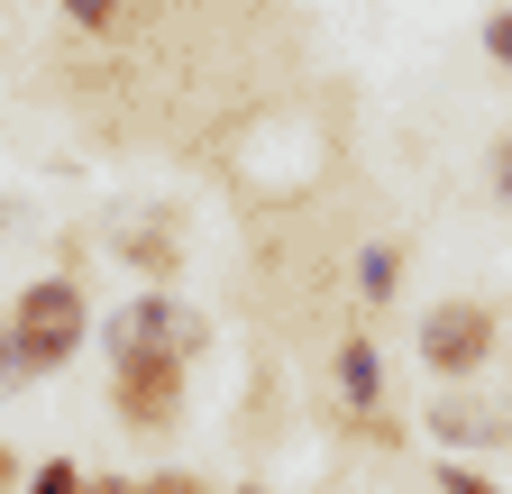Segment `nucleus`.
I'll return each mask as SVG.
<instances>
[{
    "label": "nucleus",
    "instance_id": "nucleus-1",
    "mask_svg": "<svg viewBox=\"0 0 512 494\" xmlns=\"http://www.w3.org/2000/svg\"><path fill=\"white\" fill-rule=\"evenodd\" d=\"M101 339V312H92V293H83V275H28L19 293H10V348H19V366H28V385H46V376H64L83 348Z\"/></svg>",
    "mask_w": 512,
    "mask_h": 494
},
{
    "label": "nucleus",
    "instance_id": "nucleus-2",
    "mask_svg": "<svg viewBox=\"0 0 512 494\" xmlns=\"http://www.w3.org/2000/svg\"><path fill=\"white\" fill-rule=\"evenodd\" d=\"M503 339H512L503 293H439L430 312H421V330H412V348H421V366H430V385H476L485 366L503 357Z\"/></svg>",
    "mask_w": 512,
    "mask_h": 494
},
{
    "label": "nucleus",
    "instance_id": "nucleus-3",
    "mask_svg": "<svg viewBox=\"0 0 512 494\" xmlns=\"http://www.w3.org/2000/svg\"><path fill=\"white\" fill-rule=\"evenodd\" d=\"M192 403V366L174 348H110V421L128 440H174Z\"/></svg>",
    "mask_w": 512,
    "mask_h": 494
},
{
    "label": "nucleus",
    "instance_id": "nucleus-4",
    "mask_svg": "<svg viewBox=\"0 0 512 494\" xmlns=\"http://www.w3.org/2000/svg\"><path fill=\"white\" fill-rule=\"evenodd\" d=\"M211 339H220V330L192 312L183 293H128L119 312H101V348H174L183 366H202Z\"/></svg>",
    "mask_w": 512,
    "mask_h": 494
},
{
    "label": "nucleus",
    "instance_id": "nucleus-5",
    "mask_svg": "<svg viewBox=\"0 0 512 494\" xmlns=\"http://www.w3.org/2000/svg\"><path fill=\"white\" fill-rule=\"evenodd\" d=\"M110 257L138 275V293H174V284H183V211L156 202V211L110 220Z\"/></svg>",
    "mask_w": 512,
    "mask_h": 494
},
{
    "label": "nucleus",
    "instance_id": "nucleus-6",
    "mask_svg": "<svg viewBox=\"0 0 512 494\" xmlns=\"http://www.w3.org/2000/svg\"><path fill=\"white\" fill-rule=\"evenodd\" d=\"M330 385H339V421L384 412V348H375L366 330H348V339H339V357H330Z\"/></svg>",
    "mask_w": 512,
    "mask_h": 494
},
{
    "label": "nucleus",
    "instance_id": "nucleus-7",
    "mask_svg": "<svg viewBox=\"0 0 512 494\" xmlns=\"http://www.w3.org/2000/svg\"><path fill=\"white\" fill-rule=\"evenodd\" d=\"M348 293L366 302V312H384V302L403 293V247L394 238H366L357 257H348Z\"/></svg>",
    "mask_w": 512,
    "mask_h": 494
},
{
    "label": "nucleus",
    "instance_id": "nucleus-8",
    "mask_svg": "<svg viewBox=\"0 0 512 494\" xmlns=\"http://www.w3.org/2000/svg\"><path fill=\"white\" fill-rule=\"evenodd\" d=\"M83 485H92V467H83L74 449H55V458L28 467V494H83Z\"/></svg>",
    "mask_w": 512,
    "mask_h": 494
},
{
    "label": "nucleus",
    "instance_id": "nucleus-9",
    "mask_svg": "<svg viewBox=\"0 0 512 494\" xmlns=\"http://www.w3.org/2000/svg\"><path fill=\"white\" fill-rule=\"evenodd\" d=\"M476 46H485V65H494V74H512V0H494V10H485Z\"/></svg>",
    "mask_w": 512,
    "mask_h": 494
},
{
    "label": "nucleus",
    "instance_id": "nucleus-10",
    "mask_svg": "<svg viewBox=\"0 0 512 494\" xmlns=\"http://www.w3.org/2000/svg\"><path fill=\"white\" fill-rule=\"evenodd\" d=\"M430 485H439V494H512V485H494L476 458H439V476H430Z\"/></svg>",
    "mask_w": 512,
    "mask_h": 494
},
{
    "label": "nucleus",
    "instance_id": "nucleus-11",
    "mask_svg": "<svg viewBox=\"0 0 512 494\" xmlns=\"http://www.w3.org/2000/svg\"><path fill=\"white\" fill-rule=\"evenodd\" d=\"M128 19V0H64V28H83V37H110Z\"/></svg>",
    "mask_w": 512,
    "mask_h": 494
},
{
    "label": "nucleus",
    "instance_id": "nucleus-12",
    "mask_svg": "<svg viewBox=\"0 0 512 494\" xmlns=\"http://www.w3.org/2000/svg\"><path fill=\"white\" fill-rule=\"evenodd\" d=\"M138 494H220V476H202V467H156V476H138Z\"/></svg>",
    "mask_w": 512,
    "mask_h": 494
},
{
    "label": "nucleus",
    "instance_id": "nucleus-13",
    "mask_svg": "<svg viewBox=\"0 0 512 494\" xmlns=\"http://www.w3.org/2000/svg\"><path fill=\"white\" fill-rule=\"evenodd\" d=\"M485 193L512 211V138H494V147H485Z\"/></svg>",
    "mask_w": 512,
    "mask_h": 494
},
{
    "label": "nucleus",
    "instance_id": "nucleus-14",
    "mask_svg": "<svg viewBox=\"0 0 512 494\" xmlns=\"http://www.w3.org/2000/svg\"><path fill=\"white\" fill-rule=\"evenodd\" d=\"M28 467H37V458H28L19 440H0V494H28Z\"/></svg>",
    "mask_w": 512,
    "mask_h": 494
},
{
    "label": "nucleus",
    "instance_id": "nucleus-15",
    "mask_svg": "<svg viewBox=\"0 0 512 494\" xmlns=\"http://www.w3.org/2000/svg\"><path fill=\"white\" fill-rule=\"evenodd\" d=\"M28 385V366H19V348H10V302H0V394H19Z\"/></svg>",
    "mask_w": 512,
    "mask_h": 494
},
{
    "label": "nucleus",
    "instance_id": "nucleus-16",
    "mask_svg": "<svg viewBox=\"0 0 512 494\" xmlns=\"http://www.w3.org/2000/svg\"><path fill=\"white\" fill-rule=\"evenodd\" d=\"M83 494H138V476H92Z\"/></svg>",
    "mask_w": 512,
    "mask_h": 494
},
{
    "label": "nucleus",
    "instance_id": "nucleus-17",
    "mask_svg": "<svg viewBox=\"0 0 512 494\" xmlns=\"http://www.w3.org/2000/svg\"><path fill=\"white\" fill-rule=\"evenodd\" d=\"M229 494H275V485H256V476H247V485H229Z\"/></svg>",
    "mask_w": 512,
    "mask_h": 494
},
{
    "label": "nucleus",
    "instance_id": "nucleus-18",
    "mask_svg": "<svg viewBox=\"0 0 512 494\" xmlns=\"http://www.w3.org/2000/svg\"><path fill=\"white\" fill-rule=\"evenodd\" d=\"M10 220H19V211H10V202H0V229H10Z\"/></svg>",
    "mask_w": 512,
    "mask_h": 494
}]
</instances>
